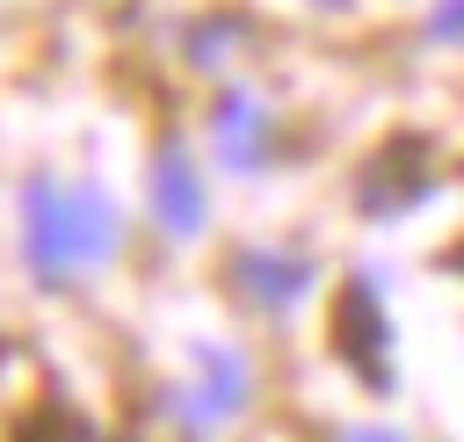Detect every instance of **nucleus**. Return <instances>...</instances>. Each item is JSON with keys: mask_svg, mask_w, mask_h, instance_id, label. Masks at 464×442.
<instances>
[{"mask_svg": "<svg viewBox=\"0 0 464 442\" xmlns=\"http://www.w3.org/2000/svg\"><path fill=\"white\" fill-rule=\"evenodd\" d=\"M334 341H341V355H348V362H355L370 384H384V362H377V348H384V319H377V297H370L362 283H348V290H341Z\"/></svg>", "mask_w": 464, "mask_h": 442, "instance_id": "nucleus-2", "label": "nucleus"}, {"mask_svg": "<svg viewBox=\"0 0 464 442\" xmlns=\"http://www.w3.org/2000/svg\"><path fill=\"white\" fill-rule=\"evenodd\" d=\"M116 246V217L94 196H58V188H29V261L44 275H58L65 261H102Z\"/></svg>", "mask_w": 464, "mask_h": 442, "instance_id": "nucleus-1", "label": "nucleus"}, {"mask_svg": "<svg viewBox=\"0 0 464 442\" xmlns=\"http://www.w3.org/2000/svg\"><path fill=\"white\" fill-rule=\"evenodd\" d=\"M435 29H442V36H464V0H457V7H442V14H435Z\"/></svg>", "mask_w": 464, "mask_h": 442, "instance_id": "nucleus-5", "label": "nucleus"}, {"mask_svg": "<svg viewBox=\"0 0 464 442\" xmlns=\"http://www.w3.org/2000/svg\"><path fill=\"white\" fill-rule=\"evenodd\" d=\"M239 275H261V290H254L261 304H283V297H290V283H297V268H290V261H283V268H276V261H246Z\"/></svg>", "mask_w": 464, "mask_h": 442, "instance_id": "nucleus-4", "label": "nucleus"}, {"mask_svg": "<svg viewBox=\"0 0 464 442\" xmlns=\"http://www.w3.org/2000/svg\"><path fill=\"white\" fill-rule=\"evenodd\" d=\"M152 203H160V225L167 232H196V217H203V196H196V174H188V159H181V145H167L160 152V181H152Z\"/></svg>", "mask_w": 464, "mask_h": 442, "instance_id": "nucleus-3", "label": "nucleus"}]
</instances>
